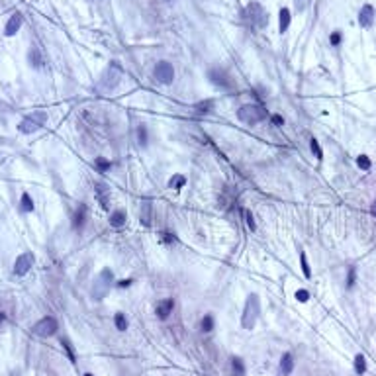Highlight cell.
Returning a JSON list of instances; mask_svg holds the SVG:
<instances>
[{
  "label": "cell",
  "mask_w": 376,
  "mask_h": 376,
  "mask_svg": "<svg viewBox=\"0 0 376 376\" xmlns=\"http://www.w3.org/2000/svg\"><path fill=\"white\" fill-rule=\"evenodd\" d=\"M243 22L251 30H263L268 24V14L265 12V8L259 2H249L243 10Z\"/></svg>",
  "instance_id": "1"
},
{
  "label": "cell",
  "mask_w": 376,
  "mask_h": 376,
  "mask_svg": "<svg viewBox=\"0 0 376 376\" xmlns=\"http://www.w3.org/2000/svg\"><path fill=\"white\" fill-rule=\"evenodd\" d=\"M112 282H114V272L110 268H104L100 270V274L96 276V280H94V284H92V298L94 300H104L106 294L110 292V286H112Z\"/></svg>",
  "instance_id": "2"
},
{
  "label": "cell",
  "mask_w": 376,
  "mask_h": 376,
  "mask_svg": "<svg viewBox=\"0 0 376 376\" xmlns=\"http://www.w3.org/2000/svg\"><path fill=\"white\" fill-rule=\"evenodd\" d=\"M261 313V302H259V296L257 294H251L245 302V308H243V315H241V325L243 329H251L255 327L257 323V317Z\"/></svg>",
  "instance_id": "3"
},
{
  "label": "cell",
  "mask_w": 376,
  "mask_h": 376,
  "mask_svg": "<svg viewBox=\"0 0 376 376\" xmlns=\"http://www.w3.org/2000/svg\"><path fill=\"white\" fill-rule=\"evenodd\" d=\"M237 118L247 125H255V124L266 120V110L261 104H245L237 110Z\"/></svg>",
  "instance_id": "4"
},
{
  "label": "cell",
  "mask_w": 376,
  "mask_h": 376,
  "mask_svg": "<svg viewBox=\"0 0 376 376\" xmlns=\"http://www.w3.org/2000/svg\"><path fill=\"white\" fill-rule=\"evenodd\" d=\"M45 122H47V114L41 112V110H37V112H33L31 116L24 118V120L20 122V125H18V129H20L22 133H33V131H37Z\"/></svg>",
  "instance_id": "5"
},
{
  "label": "cell",
  "mask_w": 376,
  "mask_h": 376,
  "mask_svg": "<svg viewBox=\"0 0 376 376\" xmlns=\"http://www.w3.org/2000/svg\"><path fill=\"white\" fill-rule=\"evenodd\" d=\"M57 329H59L57 319H55V317H51V315H47V317L39 319V321L31 327V331H33L37 337H51V335H55V333H57Z\"/></svg>",
  "instance_id": "6"
},
{
  "label": "cell",
  "mask_w": 376,
  "mask_h": 376,
  "mask_svg": "<svg viewBox=\"0 0 376 376\" xmlns=\"http://www.w3.org/2000/svg\"><path fill=\"white\" fill-rule=\"evenodd\" d=\"M122 77H124V69H122V65L120 63H110V67L106 69V73H104V77H102V86H104V90H112V88H116L118 84H120V80H122Z\"/></svg>",
  "instance_id": "7"
},
{
  "label": "cell",
  "mask_w": 376,
  "mask_h": 376,
  "mask_svg": "<svg viewBox=\"0 0 376 376\" xmlns=\"http://www.w3.org/2000/svg\"><path fill=\"white\" fill-rule=\"evenodd\" d=\"M208 78L212 84L219 86V88H233V78L231 75L225 71V69H219V67H214L208 71Z\"/></svg>",
  "instance_id": "8"
},
{
  "label": "cell",
  "mask_w": 376,
  "mask_h": 376,
  "mask_svg": "<svg viewBox=\"0 0 376 376\" xmlns=\"http://www.w3.org/2000/svg\"><path fill=\"white\" fill-rule=\"evenodd\" d=\"M33 263H35L33 253H22V255L16 259V263H14V274H18V276L28 274V272L31 270Z\"/></svg>",
  "instance_id": "9"
},
{
  "label": "cell",
  "mask_w": 376,
  "mask_h": 376,
  "mask_svg": "<svg viewBox=\"0 0 376 376\" xmlns=\"http://www.w3.org/2000/svg\"><path fill=\"white\" fill-rule=\"evenodd\" d=\"M155 78H157L161 84L172 82V78H174V69H172V65L167 63V61L157 63V67H155Z\"/></svg>",
  "instance_id": "10"
},
{
  "label": "cell",
  "mask_w": 376,
  "mask_h": 376,
  "mask_svg": "<svg viewBox=\"0 0 376 376\" xmlns=\"http://www.w3.org/2000/svg\"><path fill=\"white\" fill-rule=\"evenodd\" d=\"M374 20H376L374 6L372 4H364L360 8V12H359V24H360V28H372Z\"/></svg>",
  "instance_id": "11"
},
{
  "label": "cell",
  "mask_w": 376,
  "mask_h": 376,
  "mask_svg": "<svg viewBox=\"0 0 376 376\" xmlns=\"http://www.w3.org/2000/svg\"><path fill=\"white\" fill-rule=\"evenodd\" d=\"M94 196H96V200L100 202V206L104 210L110 208V188H108V184L98 182L96 186H94Z\"/></svg>",
  "instance_id": "12"
},
{
  "label": "cell",
  "mask_w": 376,
  "mask_h": 376,
  "mask_svg": "<svg viewBox=\"0 0 376 376\" xmlns=\"http://www.w3.org/2000/svg\"><path fill=\"white\" fill-rule=\"evenodd\" d=\"M172 310H174V300H172V298H167V300H161V302L157 304L155 313H157L159 319H167V317L172 313Z\"/></svg>",
  "instance_id": "13"
},
{
  "label": "cell",
  "mask_w": 376,
  "mask_h": 376,
  "mask_svg": "<svg viewBox=\"0 0 376 376\" xmlns=\"http://www.w3.org/2000/svg\"><path fill=\"white\" fill-rule=\"evenodd\" d=\"M20 26H22V14H20V12H14V14L10 16V20H8V24H6V28H4V33H6L8 37H12V35H16V33H18Z\"/></svg>",
  "instance_id": "14"
},
{
  "label": "cell",
  "mask_w": 376,
  "mask_h": 376,
  "mask_svg": "<svg viewBox=\"0 0 376 376\" xmlns=\"http://www.w3.org/2000/svg\"><path fill=\"white\" fill-rule=\"evenodd\" d=\"M86 218H88V208L84 204H78V208L75 212V218H73V227L75 229H82L84 223H86Z\"/></svg>",
  "instance_id": "15"
},
{
  "label": "cell",
  "mask_w": 376,
  "mask_h": 376,
  "mask_svg": "<svg viewBox=\"0 0 376 376\" xmlns=\"http://www.w3.org/2000/svg\"><path fill=\"white\" fill-rule=\"evenodd\" d=\"M292 370H294V357L290 353H284V355H282V359H280V374L288 376Z\"/></svg>",
  "instance_id": "16"
},
{
  "label": "cell",
  "mask_w": 376,
  "mask_h": 376,
  "mask_svg": "<svg viewBox=\"0 0 376 376\" xmlns=\"http://www.w3.org/2000/svg\"><path fill=\"white\" fill-rule=\"evenodd\" d=\"M290 10L288 8H280V14H278V31L284 33L288 28H290Z\"/></svg>",
  "instance_id": "17"
},
{
  "label": "cell",
  "mask_w": 376,
  "mask_h": 376,
  "mask_svg": "<svg viewBox=\"0 0 376 376\" xmlns=\"http://www.w3.org/2000/svg\"><path fill=\"white\" fill-rule=\"evenodd\" d=\"M125 219H127V216H125L124 210H116V212L110 214V225H112V227H122V225H125Z\"/></svg>",
  "instance_id": "18"
},
{
  "label": "cell",
  "mask_w": 376,
  "mask_h": 376,
  "mask_svg": "<svg viewBox=\"0 0 376 376\" xmlns=\"http://www.w3.org/2000/svg\"><path fill=\"white\" fill-rule=\"evenodd\" d=\"M231 370H233V376H245V364L239 357L231 359Z\"/></svg>",
  "instance_id": "19"
},
{
  "label": "cell",
  "mask_w": 376,
  "mask_h": 376,
  "mask_svg": "<svg viewBox=\"0 0 376 376\" xmlns=\"http://www.w3.org/2000/svg\"><path fill=\"white\" fill-rule=\"evenodd\" d=\"M141 221H143V225H149L151 223V204L149 202H143L141 204V214H139Z\"/></svg>",
  "instance_id": "20"
},
{
  "label": "cell",
  "mask_w": 376,
  "mask_h": 376,
  "mask_svg": "<svg viewBox=\"0 0 376 376\" xmlns=\"http://www.w3.org/2000/svg\"><path fill=\"white\" fill-rule=\"evenodd\" d=\"M28 57H30V65H33V67H41V65H43V59H41V55H39V49H37V47H31Z\"/></svg>",
  "instance_id": "21"
},
{
  "label": "cell",
  "mask_w": 376,
  "mask_h": 376,
  "mask_svg": "<svg viewBox=\"0 0 376 376\" xmlns=\"http://www.w3.org/2000/svg\"><path fill=\"white\" fill-rule=\"evenodd\" d=\"M355 372L357 374H364L366 372V359L362 355H357L355 357Z\"/></svg>",
  "instance_id": "22"
},
{
  "label": "cell",
  "mask_w": 376,
  "mask_h": 376,
  "mask_svg": "<svg viewBox=\"0 0 376 376\" xmlns=\"http://www.w3.org/2000/svg\"><path fill=\"white\" fill-rule=\"evenodd\" d=\"M310 149H312V153L315 155L317 161L323 159V151H321V147H319V141H317V139H313V137L310 139Z\"/></svg>",
  "instance_id": "23"
},
{
  "label": "cell",
  "mask_w": 376,
  "mask_h": 376,
  "mask_svg": "<svg viewBox=\"0 0 376 376\" xmlns=\"http://www.w3.org/2000/svg\"><path fill=\"white\" fill-rule=\"evenodd\" d=\"M200 327H202V331H206V333H210L212 329H214V315H204L202 317V323H200Z\"/></svg>",
  "instance_id": "24"
},
{
  "label": "cell",
  "mask_w": 376,
  "mask_h": 376,
  "mask_svg": "<svg viewBox=\"0 0 376 376\" xmlns=\"http://www.w3.org/2000/svg\"><path fill=\"white\" fill-rule=\"evenodd\" d=\"M22 210L24 212H33V200H31V196L28 192L22 194Z\"/></svg>",
  "instance_id": "25"
},
{
  "label": "cell",
  "mask_w": 376,
  "mask_h": 376,
  "mask_svg": "<svg viewBox=\"0 0 376 376\" xmlns=\"http://www.w3.org/2000/svg\"><path fill=\"white\" fill-rule=\"evenodd\" d=\"M300 265H302L304 276H306V278H312V268H310V265H308V259H306V253H304V251L300 253Z\"/></svg>",
  "instance_id": "26"
},
{
  "label": "cell",
  "mask_w": 376,
  "mask_h": 376,
  "mask_svg": "<svg viewBox=\"0 0 376 376\" xmlns=\"http://www.w3.org/2000/svg\"><path fill=\"white\" fill-rule=\"evenodd\" d=\"M114 323H116V329H120V331H125V329H127V319H125L124 313H116Z\"/></svg>",
  "instance_id": "27"
},
{
  "label": "cell",
  "mask_w": 376,
  "mask_h": 376,
  "mask_svg": "<svg viewBox=\"0 0 376 376\" xmlns=\"http://www.w3.org/2000/svg\"><path fill=\"white\" fill-rule=\"evenodd\" d=\"M212 108H214V100H206V102H200L194 106V110H198V114H208Z\"/></svg>",
  "instance_id": "28"
},
{
  "label": "cell",
  "mask_w": 376,
  "mask_h": 376,
  "mask_svg": "<svg viewBox=\"0 0 376 376\" xmlns=\"http://www.w3.org/2000/svg\"><path fill=\"white\" fill-rule=\"evenodd\" d=\"M184 184H186V178H184V176H180V174H178V176H174V178H171V182H169V186H171V188H174V190H180V188H182Z\"/></svg>",
  "instance_id": "29"
},
{
  "label": "cell",
  "mask_w": 376,
  "mask_h": 376,
  "mask_svg": "<svg viewBox=\"0 0 376 376\" xmlns=\"http://www.w3.org/2000/svg\"><path fill=\"white\" fill-rule=\"evenodd\" d=\"M357 165H359L362 171H370V167H372V161H370L366 155H360V157H357Z\"/></svg>",
  "instance_id": "30"
},
{
  "label": "cell",
  "mask_w": 376,
  "mask_h": 376,
  "mask_svg": "<svg viewBox=\"0 0 376 376\" xmlns=\"http://www.w3.org/2000/svg\"><path fill=\"white\" fill-rule=\"evenodd\" d=\"M137 139L141 145H147V127L145 125H139L137 127Z\"/></svg>",
  "instance_id": "31"
},
{
  "label": "cell",
  "mask_w": 376,
  "mask_h": 376,
  "mask_svg": "<svg viewBox=\"0 0 376 376\" xmlns=\"http://www.w3.org/2000/svg\"><path fill=\"white\" fill-rule=\"evenodd\" d=\"M355 282H357V266H351L349 272H347V286L353 288Z\"/></svg>",
  "instance_id": "32"
},
{
  "label": "cell",
  "mask_w": 376,
  "mask_h": 376,
  "mask_svg": "<svg viewBox=\"0 0 376 376\" xmlns=\"http://www.w3.org/2000/svg\"><path fill=\"white\" fill-rule=\"evenodd\" d=\"M94 165H96V169H98V171H108V169L112 167V163H110V161H106L104 157H98L96 161H94Z\"/></svg>",
  "instance_id": "33"
},
{
  "label": "cell",
  "mask_w": 376,
  "mask_h": 376,
  "mask_svg": "<svg viewBox=\"0 0 376 376\" xmlns=\"http://www.w3.org/2000/svg\"><path fill=\"white\" fill-rule=\"evenodd\" d=\"M61 345H63V349L67 351V355H69V360H71V362H75V351H73V347H71L69 339H61Z\"/></svg>",
  "instance_id": "34"
},
{
  "label": "cell",
  "mask_w": 376,
  "mask_h": 376,
  "mask_svg": "<svg viewBox=\"0 0 376 376\" xmlns=\"http://www.w3.org/2000/svg\"><path fill=\"white\" fill-rule=\"evenodd\" d=\"M341 41H343V35H341V31H339V30H337V31H333L331 35H329V43H331L333 47H337Z\"/></svg>",
  "instance_id": "35"
},
{
  "label": "cell",
  "mask_w": 376,
  "mask_h": 376,
  "mask_svg": "<svg viewBox=\"0 0 376 376\" xmlns=\"http://www.w3.org/2000/svg\"><path fill=\"white\" fill-rule=\"evenodd\" d=\"M245 223H247V227H249L251 231H255V229H257V225H255V218H253V214H251L249 210H245Z\"/></svg>",
  "instance_id": "36"
},
{
  "label": "cell",
  "mask_w": 376,
  "mask_h": 376,
  "mask_svg": "<svg viewBox=\"0 0 376 376\" xmlns=\"http://www.w3.org/2000/svg\"><path fill=\"white\" fill-rule=\"evenodd\" d=\"M310 2H312V0H294V8H296V12H304V10L308 8Z\"/></svg>",
  "instance_id": "37"
},
{
  "label": "cell",
  "mask_w": 376,
  "mask_h": 376,
  "mask_svg": "<svg viewBox=\"0 0 376 376\" xmlns=\"http://www.w3.org/2000/svg\"><path fill=\"white\" fill-rule=\"evenodd\" d=\"M296 300L298 302H308L310 300V292L308 290H298L296 292Z\"/></svg>",
  "instance_id": "38"
},
{
  "label": "cell",
  "mask_w": 376,
  "mask_h": 376,
  "mask_svg": "<svg viewBox=\"0 0 376 376\" xmlns=\"http://www.w3.org/2000/svg\"><path fill=\"white\" fill-rule=\"evenodd\" d=\"M272 124H274V125H282V124H284V120H282V116L274 114V116H272Z\"/></svg>",
  "instance_id": "39"
},
{
  "label": "cell",
  "mask_w": 376,
  "mask_h": 376,
  "mask_svg": "<svg viewBox=\"0 0 376 376\" xmlns=\"http://www.w3.org/2000/svg\"><path fill=\"white\" fill-rule=\"evenodd\" d=\"M129 284H131V278H127V280H120V282H118V286H120V288H125V286H129Z\"/></svg>",
  "instance_id": "40"
},
{
  "label": "cell",
  "mask_w": 376,
  "mask_h": 376,
  "mask_svg": "<svg viewBox=\"0 0 376 376\" xmlns=\"http://www.w3.org/2000/svg\"><path fill=\"white\" fill-rule=\"evenodd\" d=\"M163 239L169 243V241H174V237H172V235L171 233H163Z\"/></svg>",
  "instance_id": "41"
},
{
  "label": "cell",
  "mask_w": 376,
  "mask_h": 376,
  "mask_svg": "<svg viewBox=\"0 0 376 376\" xmlns=\"http://www.w3.org/2000/svg\"><path fill=\"white\" fill-rule=\"evenodd\" d=\"M370 214H372V216H376V200L370 204Z\"/></svg>",
  "instance_id": "42"
},
{
  "label": "cell",
  "mask_w": 376,
  "mask_h": 376,
  "mask_svg": "<svg viewBox=\"0 0 376 376\" xmlns=\"http://www.w3.org/2000/svg\"><path fill=\"white\" fill-rule=\"evenodd\" d=\"M4 319H6V315H4V313H2V312H0V323H2V321H4Z\"/></svg>",
  "instance_id": "43"
},
{
  "label": "cell",
  "mask_w": 376,
  "mask_h": 376,
  "mask_svg": "<svg viewBox=\"0 0 376 376\" xmlns=\"http://www.w3.org/2000/svg\"><path fill=\"white\" fill-rule=\"evenodd\" d=\"M84 376H94V374H84Z\"/></svg>",
  "instance_id": "44"
}]
</instances>
